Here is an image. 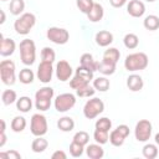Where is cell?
Instances as JSON below:
<instances>
[{
  "label": "cell",
  "instance_id": "obj_49",
  "mask_svg": "<svg viewBox=\"0 0 159 159\" xmlns=\"http://www.w3.org/2000/svg\"><path fill=\"white\" fill-rule=\"evenodd\" d=\"M145 1H148V2H154L155 0H145Z\"/></svg>",
  "mask_w": 159,
  "mask_h": 159
},
{
  "label": "cell",
  "instance_id": "obj_43",
  "mask_svg": "<svg viewBox=\"0 0 159 159\" xmlns=\"http://www.w3.org/2000/svg\"><path fill=\"white\" fill-rule=\"evenodd\" d=\"M0 158L1 159H21V154L17 150H7V152H2L0 153Z\"/></svg>",
  "mask_w": 159,
  "mask_h": 159
},
{
  "label": "cell",
  "instance_id": "obj_20",
  "mask_svg": "<svg viewBox=\"0 0 159 159\" xmlns=\"http://www.w3.org/2000/svg\"><path fill=\"white\" fill-rule=\"evenodd\" d=\"M80 63H81V66L82 67H84V68H87V70H91V71H97V67H98V62L93 58V56L91 55V53H88V52H86V53H83L82 56H81V58H80Z\"/></svg>",
  "mask_w": 159,
  "mask_h": 159
},
{
  "label": "cell",
  "instance_id": "obj_16",
  "mask_svg": "<svg viewBox=\"0 0 159 159\" xmlns=\"http://www.w3.org/2000/svg\"><path fill=\"white\" fill-rule=\"evenodd\" d=\"M96 43L101 47H107L113 42V34L107 31V30H101L96 34L94 36Z\"/></svg>",
  "mask_w": 159,
  "mask_h": 159
},
{
  "label": "cell",
  "instance_id": "obj_45",
  "mask_svg": "<svg viewBox=\"0 0 159 159\" xmlns=\"http://www.w3.org/2000/svg\"><path fill=\"white\" fill-rule=\"evenodd\" d=\"M109 4L113 6V7H122L127 4V0H109Z\"/></svg>",
  "mask_w": 159,
  "mask_h": 159
},
{
  "label": "cell",
  "instance_id": "obj_28",
  "mask_svg": "<svg viewBox=\"0 0 159 159\" xmlns=\"http://www.w3.org/2000/svg\"><path fill=\"white\" fill-rule=\"evenodd\" d=\"M116 67H117V65H113V63H109V62H106L102 60L101 62H98L97 71L104 76H111L116 72Z\"/></svg>",
  "mask_w": 159,
  "mask_h": 159
},
{
  "label": "cell",
  "instance_id": "obj_25",
  "mask_svg": "<svg viewBox=\"0 0 159 159\" xmlns=\"http://www.w3.org/2000/svg\"><path fill=\"white\" fill-rule=\"evenodd\" d=\"M142 154H143V157L147 158V159H155V158L159 155L157 144L147 143V144L143 147V149H142Z\"/></svg>",
  "mask_w": 159,
  "mask_h": 159
},
{
  "label": "cell",
  "instance_id": "obj_47",
  "mask_svg": "<svg viewBox=\"0 0 159 159\" xmlns=\"http://www.w3.org/2000/svg\"><path fill=\"white\" fill-rule=\"evenodd\" d=\"M0 12H1V20H0V24H4V22H5V19H6V17H5V12H4V10H1Z\"/></svg>",
  "mask_w": 159,
  "mask_h": 159
},
{
  "label": "cell",
  "instance_id": "obj_5",
  "mask_svg": "<svg viewBox=\"0 0 159 159\" xmlns=\"http://www.w3.org/2000/svg\"><path fill=\"white\" fill-rule=\"evenodd\" d=\"M16 67L14 61L11 60H2L0 62V78L1 82L6 86H12L16 82Z\"/></svg>",
  "mask_w": 159,
  "mask_h": 159
},
{
  "label": "cell",
  "instance_id": "obj_48",
  "mask_svg": "<svg viewBox=\"0 0 159 159\" xmlns=\"http://www.w3.org/2000/svg\"><path fill=\"white\" fill-rule=\"evenodd\" d=\"M154 142H155L157 145H159V133L155 134V137H154Z\"/></svg>",
  "mask_w": 159,
  "mask_h": 159
},
{
  "label": "cell",
  "instance_id": "obj_32",
  "mask_svg": "<svg viewBox=\"0 0 159 159\" xmlns=\"http://www.w3.org/2000/svg\"><path fill=\"white\" fill-rule=\"evenodd\" d=\"M9 10L12 15L15 16H19L21 14H24V10H25V1L24 0H11L10 1V6H9Z\"/></svg>",
  "mask_w": 159,
  "mask_h": 159
},
{
  "label": "cell",
  "instance_id": "obj_37",
  "mask_svg": "<svg viewBox=\"0 0 159 159\" xmlns=\"http://www.w3.org/2000/svg\"><path fill=\"white\" fill-rule=\"evenodd\" d=\"M83 152H84V145L72 140V143L70 144V154L73 158H80V157H82Z\"/></svg>",
  "mask_w": 159,
  "mask_h": 159
},
{
  "label": "cell",
  "instance_id": "obj_4",
  "mask_svg": "<svg viewBox=\"0 0 159 159\" xmlns=\"http://www.w3.org/2000/svg\"><path fill=\"white\" fill-rule=\"evenodd\" d=\"M36 24V16L32 12H24L14 22V30L19 35H27Z\"/></svg>",
  "mask_w": 159,
  "mask_h": 159
},
{
  "label": "cell",
  "instance_id": "obj_50",
  "mask_svg": "<svg viewBox=\"0 0 159 159\" xmlns=\"http://www.w3.org/2000/svg\"><path fill=\"white\" fill-rule=\"evenodd\" d=\"M1 1H6V0H1Z\"/></svg>",
  "mask_w": 159,
  "mask_h": 159
},
{
  "label": "cell",
  "instance_id": "obj_12",
  "mask_svg": "<svg viewBox=\"0 0 159 159\" xmlns=\"http://www.w3.org/2000/svg\"><path fill=\"white\" fill-rule=\"evenodd\" d=\"M53 66L51 62H45V61H41V63L37 67V72H36V76L39 78L40 82L42 83H50L51 80H52V76H53Z\"/></svg>",
  "mask_w": 159,
  "mask_h": 159
},
{
  "label": "cell",
  "instance_id": "obj_9",
  "mask_svg": "<svg viewBox=\"0 0 159 159\" xmlns=\"http://www.w3.org/2000/svg\"><path fill=\"white\" fill-rule=\"evenodd\" d=\"M152 132H153V125L148 119H140L135 124L134 135L135 139L140 143H147L152 137Z\"/></svg>",
  "mask_w": 159,
  "mask_h": 159
},
{
  "label": "cell",
  "instance_id": "obj_33",
  "mask_svg": "<svg viewBox=\"0 0 159 159\" xmlns=\"http://www.w3.org/2000/svg\"><path fill=\"white\" fill-rule=\"evenodd\" d=\"M1 101L5 106H10L17 101V94L14 89H5L1 94Z\"/></svg>",
  "mask_w": 159,
  "mask_h": 159
},
{
  "label": "cell",
  "instance_id": "obj_24",
  "mask_svg": "<svg viewBox=\"0 0 159 159\" xmlns=\"http://www.w3.org/2000/svg\"><path fill=\"white\" fill-rule=\"evenodd\" d=\"M16 108H17V111H20L22 113H27L32 108V101H31V98L27 97V96H22L20 98H17V101H16Z\"/></svg>",
  "mask_w": 159,
  "mask_h": 159
},
{
  "label": "cell",
  "instance_id": "obj_8",
  "mask_svg": "<svg viewBox=\"0 0 159 159\" xmlns=\"http://www.w3.org/2000/svg\"><path fill=\"white\" fill-rule=\"evenodd\" d=\"M76 104V96L72 93H61L56 97L53 106L55 109L60 113H65L70 109H72Z\"/></svg>",
  "mask_w": 159,
  "mask_h": 159
},
{
  "label": "cell",
  "instance_id": "obj_3",
  "mask_svg": "<svg viewBox=\"0 0 159 159\" xmlns=\"http://www.w3.org/2000/svg\"><path fill=\"white\" fill-rule=\"evenodd\" d=\"M19 50H20V58L21 62L26 66H31L35 63L36 60V45L32 40L30 39H24L20 45H19Z\"/></svg>",
  "mask_w": 159,
  "mask_h": 159
},
{
  "label": "cell",
  "instance_id": "obj_29",
  "mask_svg": "<svg viewBox=\"0 0 159 159\" xmlns=\"http://www.w3.org/2000/svg\"><path fill=\"white\" fill-rule=\"evenodd\" d=\"M34 78H35V73L32 72V70H30V68H27V67L22 68V70L20 71V73H19V81H20L21 83H24V84H30V83H32V82H34Z\"/></svg>",
  "mask_w": 159,
  "mask_h": 159
},
{
  "label": "cell",
  "instance_id": "obj_17",
  "mask_svg": "<svg viewBox=\"0 0 159 159\" xmlns=\"http://www.w3.org/2000/svg\"><path fill=\"white\" fill-rule=\"evenodd\" d=\"M144 86V82H143V78L137 75V73H132L127 77V87L129 88V91L132 92H138L143 88Z\"/></svg>",
  "mask_w": 159,
  "mask_h": 159
},
{
  "label": "cell",
  "instance_id": "obj_15",
  "mask_svg": "<svg viewBox=\"0 0 159 159\" xmlns=\"http://www.w3.org/2000/svg\"><path fill=\"white\" fill-rule=\"evenodd\" d=\"M16 50V43L12 39L9 37H1V42H0V55L2 57H7L11 56Z\"/></svg>",
  "mask_w": 159,
  "mask_h": 159
},
{
  "label": "cell",
  "instance_id": "obj_35",
  "mask_svg": "<svg viewBox=\"0 0 159 159\" xmlns=\"http://www.w3.org/2000/svg\"><path fill=\"white\" fill-rule=\"evenodd\" d=\"M41 58H42V61H45V62H51V63H53L55 60H56V52H55V50L51 48V47H47V46L43 47L42 51H41Z\"/></svg>",
  "mask_w": 159,
  "mask_h": 159
},
{
  "label": "cell",
  "instance_id": "obj_18",
  "mask_svg": "<svg viewBox=\"0 0 159 159\" xmlns=\"http://www.w3.org/2000/svg\"><path fill=\"white\" fill-rule=\"evenodd\" d=\"M86 154L91 159H101L104 155V149L102 148V144L99 143L88 144L86 148Z\"/></svg>",
  "mask_w": 159,
  "mask_h": 159
},
{
  "label": "cell",
  "instance_id": "obj_19",
  "mask_svg": "<svg viewBox=\"0 0 159 159\" xmlns=\"http://www.w3.org/2000/svg\"><path fill=\"white\" fill-rule=\"evenodd\" d=\"M104 16V10H103V6L98 2H94L93 7L91 9V11L87 14V17L91 22H98L103 19Z\"/></svg>",
  "mask_w": 159,
  "mask_h": 159
},
{
  "label": "cell",
  "instance_id": "obj_10",
  "mask_svg": "<svg viewBox=\"0 0 159 159\" xmlns=\"http://www.w3.org/2000/svg\"><path fill=\"white\" fill-rule=\"evenodd\" d=\"M46 36L51 42H53L56 45H65L70 40V32L66 29L57 27V26L48 27L46 31Z\"/></svg>",
  "mask_w": 159,
  "mask_h": 159
},
{
  "label": "cell",
  "instance_id": "obj_40",
  "mask_svg": "<svg viewBox=\"0 0 159 159\" xmlns=\"http://www.w3.org/2000/svg\"><path fill=\"white\" fill-rule=\"evenodd\" d=\"M94 127H96V129H102V130L109 132V129L112 128V120L107 117H102V118L97 119Z\"/></svg>",
  "mask_w": 159,
  "mask_h": 159
},
{
  "label": "cell",
  "instance_id": "obj_22",
  "mask_svg": "<svg viewBox=\"0 0 159 159\" xmlns=\"http://www.w3.org/2000/svg\"><path fill=\"white\" fill-rule=\"evenodd\" d=\"M57 128L61 132H71L75 128V120L71 117L65 116L57 120Z\"/></svg>",
  "mask_w": 159,
  "mask_h": 159
},
{
  "label": "cell",
  "instance_id": "obj_11",
  "mask_svg": "<svg viewBox=\"0 0 159 159\" xmlns=\"http://www.w3.org/2000/svg\"><path fill=\"white\" fill-rule=\"evenodd\" d=\"M130 130L127 124H119L116 129H113L109 134V142L113 147H120L123 145L125 138L129 135Z\"/></svg>",
  "mask_w": 159,
  "mask_h": 159
},
{
  "label": "cell",
  "instance_id": "obj_38",
  "mask_svg": "<svg viewBox=\"0 0 159 159\" xmlns=\"http://www.w3.org/2000/svg\"><path fill=\"white\" fill-rule=\"evenodd\" d=\"M76 5H77V7L80 9V11L82 14L87 15L91 11V9L93 7L94 1L93 0H76Z\"/></svg>",
  "mask_w": 159,
  "mask_h": 159
},
{
  "label": "cell",
  "instance_id": "obj_46",
  "mask_svg": "<svg viewBox=\"0 0 159 159\" xmlns=\"http://www.w3.org/2000/svg\"><path fill=\"white\" fill-rule=\"evenodd\" d=\"M6 143V134L5 130H0V148H2Z\"/></svg>",
  "mask_w": 159,
  "mask_h": 159
},
{
  "label": "cell",
  "instance_id": "obj_14",
  "mask_svg": "<svg viewBox=\"0 0 159 159\" xmlns=\"http://www.w3.org/2000/svg\"><path fill=\"white\" fill-rule=\"evenodd\" d=\"M127 12L132 17H142L145 12V5L140 0H130L127 5Z\"/></svg>",
  "mask_w": 159,
  "mask_h": 159
},
{
  "label": "cell",
  "instance_id": "obj_1",
  "mask_svg": "<svg viewBox=\"0 0 159 159\" xmlns=\"http://www.w3.org/2000/svg\"><path fill=\"white\" fill-rule=\"evenodd\" d=\"M149 58L144 52H133L129 53L124 60V68L128 72L143 71L148 67Z\"/></svg>",
  "mask_w": 159,
  "mask_h": 159
},
{
  "label": "cell",
  "instance_id": "obj_34",
  "mask_svg": "<svg viewBox=\"0 0 159 159\" xmlns=\"http://www.w3.org/2000/svg\"><path fill=\"white\" fill-rule=\"evenodd\" d=\"M75 75H76V76H78V77H81L82 80H84V81H87V82H89V81H92V80H93V71L87 70V68L82 67L81 65L76 68Z\"/></svg>",
  "mask_w": 159,
  "mask_h": 159
},
{
  "label": "cell",
  "instance_id": "obj_23",
  "mask_svg": "<svg viewBox=\"0 0 159 159\" xmlns=\"http://www.w3.org/2000/svg\"><path fill=\"white\" fill-rule=\"evenodd\" d=\"M48 142L43 137H36L31 143V149L34 153H42L47 149Z\"/></svg>",
  "mask_w": 159,
  "mask_h": 159
},
{
  "label": "cell",
  "instance_id": "obj_2",
  "mask_svg": "<svg viewBox=\"0 0 159 159\" xmlns=\"http://www.w3.org/2000/svg\"><path fill=\"white\" fill-rule=\"evenodd\" d=\"M55 96V91L52 87L45 86L42 88H40L36 93H35V107L36 109H39L40 112H45L47 109H50L51 107V101Z\"/></svg>",
  "mask_w": 159,
  "mask_h": 159
},
{
  "label": "cell",
  "instance_id": "obj_36",
  "mask_svg": "<svg viewBox=\"0 0 159 159\" xmlns=\"http://www.w3.org/2000/svg\"><path fill=\"white\" fill-rule=\"evenodd\" d=\"M93 139L96 140V143H99V144H106L108 140H109V135H108V132L107 130H102V129H94L93 132Z\"/></svg>",
  "mask_w": 159,
  "mask_h": 159
},
{
  "label": "cell",
  "instance_id": "obj_7",
  "mask_svg": "<svg viewBox=\"0 0 159 159\" xmlns=\"http://www.w3.org/2000/svg\"><path fill=\"white\" fill-rule=\"evenodd\" d=\"M48 129V124H47V119L43 114L41 113H35L31 117V122H30V130L35 137H43L47 133Z\"/></svg>",
  "mask_w": 159,
  "mask_h": 159
},
{
  "label": "cell",
  "instance_id": "obj_31",
  "mask_svg": "<svg viewBox=\"0 0 159 159\" xmlns=\"http://www.w3.org/2000/svg\"><path fill=\"white\" fill-rule=\"evenodd\" d=\"M10 127H11L12 132L20 133V132H22V130L26 128V119H25L22 116H16V117H14V119L11 120Z\"/></svg>",
  "mask_w": 159,
  "mask_h": 159
},
{
  "label": "cell",
  "instance_id": "obj_26",
  "mask_svg": "<svg viewBox=\"0 0 159 159\" xmlns=\"http://www.w3.org/2000/svg\"><path fill=\"white\" fill-rule=\"evenodd\" d=\"M143 26L149 31H155L159 29V16L157 15H148L143 20Z\"/></svg>",
  "mask_w": 159,
  "mask_h": 159
},
{
  "label": "cell",
  "instance_id": "obj_21",
  "mask_svg": "<svg viewBox=\"0 0 159 159\" xmlns=\"http://www.w3.org/2000/svg\"><path fill=\"white\" fill-rule=\"evenodd\" d=\"M119 57H120V52H119V50H117L116 47H109L108 50H106V51H104L102 60H103V61H106V62H109V63L117 65V62H118Z\"/></svg>",
  "mask_w": 159,
  "mask_h": 159
},
{
  "label": "cell",
  "instance_id": "obj_41",
  "mask_svg": "<svg viewBox=\"0 0 159 159\" xmlns=\"http://www.w3.org/2000/svg\"><path fill=\"white\" fill-rule=\"evenodd\" d=\"M72 140H75V142H77V143H80V144H82V145H87L88 142H89V135H88L87 132L80 130V132H77V133L73 135V139H72Z\"/></svg>",
  "mask_w": 159,
  "mask_h": 159
},
{
  "label": "cell",
  "instance_id": "obj_39",
  "mask_svg": "<svg viewBox=\"0 0 159 159\" xmlns=\"http://www.w3.org/2000/svg\"><path fill=\"white\" fill-rule=\"evenodd\" d=\"M94 93H96V88H94V87H91L89 84L76 89V94H77L78 97H82V98H87V97L89 98V97H92Z\"/></svg>",
  "mask_w": 159,
  "mask_h": 159
},
{
  "label": "cell",
  "instance_id": "obj_30",
  "mask_svg": "<svg viewBox=\"0 0 159 159\" xmlns=\"http://www.w3.org/2000/svg\"><path fill=\"white\" fill-rule=\"evenodd\" d=\"M109 86H111L109 80H108L107 77H104V76H102V77H97V78L93 80V87L96 88V91L106 92V91L109 89Z\"/></svg>",
  "mask_w": 159,
  "mask_h": 159
},
{
  "label": "cell",
  "instance_id": "obj_13",
  "mask_svg": "<svg viewBox=\"0 0 159 159\" xmlns=\"http://www.w3.org/2000/svg\"><path fill=\"white\" fill-rule=\"evenodd\" d=\"M55 72H56V77H57L58 81L66 82V81H68L71 78V76L73 73V68L71 67V65L66 60H60L56 63Z\"/></svg>",
  "mask_w": 159,
  "mask_h": 159
},
{
  "label": "cell",
  "instance_id": "obj_27",
  "mask_svg": "<svg viewBox=\"0 0 159 159\" xmlns=\"http://www.w3.org/2000/svg\"><path fill=\"white\" fill-rule=\"evenodd\" d=\"M123 43H124V46H125L127 48L134 50V48H137L138 45H139V37H138L135 34L129 32V34H127V35L123 37Z\"/></svg>",
  "mask_w": 159,
  "mask_h": 159
},
{
  "label": "cell",
  "instance_id": "obj_44",
  "mask_svg": "<svg viewBox=\"0 0 159 159\" xmlns=\"http://www.w3.org/2000/svg\"><path fill=\"white\" fill-rule=\"evenodd\" d=\"M51 158L52 159H66L67 158V154L63 150H56V152L52 153Z\"/></svg>",
  "mask_w": 159,
  "mask_h": 159
},
{
  "label": "cell",
  "instance_id": "obj_6",
  "mask_svg": "<svg viewBox=\"0 0 159 159\" xmlns=\"http://www.w3.org/2000/svg\"><path fill=\"white\" fill-rule=\"evenodd\" d=\"M104 111V103L102 99L93 97L88 99L83 106V116L87 119H94Z\"/></svg>",
  "mask_w": 159,
  "mask_h": 159
},
{
  "label": "cell",
  "instance_id": "obj_42",
  "mask_svg": "<svg viewBox=\"0 0 159 159\" xmlns=\"http://www.w3.org/2000/svg\"><path fill=\"white\" fill-rule=\"evenodd\" d=\"M87 84H89V82L82 80L81 77H78V76H76V75H75L73 78H71V81H70V86H71V88H73L75 91L78 89V88H81V87H84V86H87Z\"/></svg>",
  "mask_w": 159,
  "mask_h": 159
}]
</instances>
